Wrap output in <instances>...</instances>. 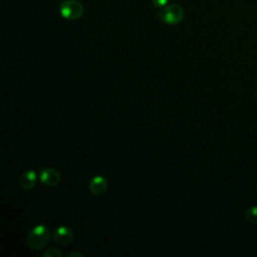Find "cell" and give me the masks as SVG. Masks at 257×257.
Wrapping results in <instances>:
<instances>
[{"instance_id": "cell-1", "label": "cell", "mask_w": 257, "mask_h": 257, "mask_svg": "<svg viewBox=\"0 0 257 257\" xmlns=\"http://www.w3.org/2000/svg\"><path fill=\"white\" fill-rule=\"evenodd\" d=\"M50 240V231L44 225L33 227L26 236L27 245L34 250H39L45 247Z\"/></svg>"}, {"instance_id": "cell-2", "label": "cell", "mask_w": 257, "mask_h": 257, "mask_svg": "<svg viewBox=\"0 0 257 257\" xmlns=\"http://www.w3.org/2000/svg\"><path fill=\"white\" fill-rule=\"evenodd\" d=\"M156 16L166 24L175 25L183 20L185 16V11L180 4L173 3L161 8L156 13Z\"/></svg>"}, {"instance_id": "cell-3", "label": "cell", "mask_w": 257, "mask_h": 257, "mask_svg": "<svg viewBox=\"0 0 257 257\" xmlns=\"http://www.w3.org/2000/svg\"><path fill=\"white\" fill-rule=\"evenodd\" d=\"M59 13L67 20H77L84 13V7L78 0H64L59 3Z\"/></svg>"}, {"instance_id": "cell-4", "label": "cell", "mask_w": 257, "mask_h": 257, "mask_svg": "<svg viewBox=\"0 0 257 257\" xmlns=\"http://www.w3.org/2000/svg\"><path fill=\"white\" fill-rule=\"evenodd\" d=\"M60 174L57 170L52 168H45L40 173V181L42 184L48 187H53L59 184L60 182Z\"/></svg>"}, {"instance_id": "cell-5", "label": "cell", "mask_w": 257, "mask_h": 257, "mask_svg": "<svg viewBox=\"0 0 257 257\" xmlns=\"http://www.w3.org/2000/svg\"><path fill=\"white\" fill-rule=\"evenodd\" d=\"M73 236V231L70 228L66 226H60L54 231L53 240L60 245H65L72 241Z\"/></svg>"}, {"instance_id": "cell-6", "label": "cell", "mask_w": 257, "mask_h": 257, "mask_svg": "<svg viewBox=\"0 0 257 257\" xmlns=\"http://www.w3.org/2000/svg\"><path fill=\"white\" fill-rule=\"evenodd\" d=\"M107 188V182L101 176H96L89 182V190L93 195H101Z\"/></svg>"}, {"instance_id": "cell-7", "label": "cell", "mask_w": 257, "mask_h": 257, "mask_svg": "<svg viewBox=\"0 0 257 257\" xmlns=\"http://www.w3.org/2000/svg\"><path fill=\"white\" fill-rule=\"evenodd\" d=\"M36 184V174L33 171L23 173L19 179V185L23 190H30Z\"/></svg>"}, {"instance_id": "cell-8", "label": "cell", "mask_w": 257, "mask_h": 257, "mask_svg": "<svg viewBox=\"0 0 257 257\" xmlns=\"http://www.w3.org/2000/svg\"><path fill=\"white\" fill-rule=\"evenodd\" d=\"M245 219L250 224H257V206L250 207L246 210Z\"/></svg>"}, {"instance_id": "cell-9", "label": "cell", "mask_w": 257, "mask_h": 257, "mask_svg": "<svg viewBox=\"0 0 257 257\" xmlns=\"http://www.w3.org/2000/svg\"><path fill=\"white\" fill-rule=\"evenodd\" d=\"M44 257H61V252L56 248H50L43 253Z\"/></svg>"}, {"instance_id": "cell-10", "label": "cell", "mask_w": 257, "mask_h": 257, "mask_svg": "<svg viewBox=\"0 0 257 257\" xmlns=\"http://www.w3.org/2000/svg\"><path fill=\"white\" fill-rule=\"evenodd\" d=\"M168 1H169V0H152V3H153V5H154L156 8L161 9V8L165 7V6L168 4Z\"/></svg>"}, {"instance_id": "cell-11", "label": "cell", "mask_w": 257, "mask_h": 257, "mask_svg": "<svg viewBox=\"0 0 257 257\" xmlns=\"http://www.w3.org/2000/svg\"><path fill=\"white\" fill-rule=\"evenodd\" d=\"M73 257V256H77V257H81L82 256V254L81 253H79V252H70V253H68L67 254V257Z\"/></svg>"}, {"instance_id": "cell-12", "label": "cell", "mask_w": 257, "mask_h": 257, "mask_svg": "<svg viewBox=\"0 0 257 257\" xmlns=\"http://www.w3.org/2000/svg\"><path fill=\"white\" fill-rule=\"evenodd\" d=\"M256 98H257V92H256Z\"/></svg>"}]
</instances>
